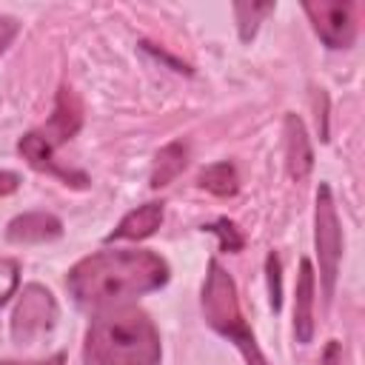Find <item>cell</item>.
Returning <instances> with one entry per match:
<instances>
[{
	"label": "cell",
	"mask_w": 365,
	"mask_h": 365,
	"mask_svg": "<svg viewBox=\"0 0 365 365\" xmlns=\"http://www.w3.org/2000/svg\"><path fill=\"white\" fill-rule=\"evenodd\" d=\"M83 359L86 365H160V331L137 305L100 308L86 331Z\"/></svg>",
	"instance_id": "2"
},
{
	"label": "cell",
	"mask_w": 365,
	"mask_h": 365,
	"mask_svg": "<svg viewBox=\"0 0 365 365\" xmlns=\"http://www.w3.org/2000/svg\"><path fill=\"white\" fill-rule=\"evenodd\" d=\"M20 285V265L14 259H0V305L17 291Z\"/></svg>",
	"instance_id": "17"
},
{
	"label": "cell",
	"mask_w": 365,
	"mask_h": 365,
	"mask_svg": "<svg viewBox=\"0 0 365 365\" xmlns=\"http://www.w3.org/2000/svg\"><path fill=\"white\" fill-rule=\"evenodd\" d=\"M314 245L319 259L322 294H325V302H331L336 288V274H339V257H342V225H339L334 194L325 182H319L317 202H314Z\"/></svg>",
	"instance_id": "5"
},
{
	"label": "cell",
	"mask_w": 365,
	"mask_h": 365,
	"mask_svg": "<svg viewBox=\"0 0 365 365\" xmlns=\"http://www.w3.org/2000/svg\"><path fill=\"white\" fill-rule=\"evenodd\" d=\"M168 262L148 248H114L83 257L71 265L66 285L86 308H108L123 299L157 291L168 282Z\"/></svg>",
	"instance_id": "1"
},
{
	"label": "cell",
	"mask_w": 365,
	"mask_h": 365,
	"mask_svg": "<svg viewBox=\"0 0 365 365\" xmlns=\"http://www.w3.org/2000/svg\"><path fill=\"white\" fill-rule=\"evenodd\" d=\"M319 365H345L342 359V342L339 339H328L322 356H319Z\"/></svg>",
	"instance_id": "19"
},
{
	"label": "cell",
	"mask_w": 365,
	"mask_h": 365,
	"mask_svg": "<svg viewBox=\"0 0 365 365\" xmlns=\"http://www.w3.org/2000/svg\"><path fill=\"white\" fill-rule=\"evenodd\" d=\"M277 9V3H234V14H237V29H240V40L242 43H251L257 29H259V20L265 14H271Z\"/></svg>",
	"instance_id": "14"
},
{
	"label": "cell",
	"mask_w": 365,
	"mask_h": 365,
	"mask_svg": "<svg viewBox=\"0 0 365 365\" xmlns=\"http://www.w3.org/2000/svg\"><path fill=\"white\" fill-rule=\"evenodd\" d=\"M57 317H60V308H57V299L54 294L46 288V285H26L14 302V311H11V339L14 345L20 348H29V345H37L43 336H48L57 325Z\"/></svg>",
	"instance_id": "6"
},
{
	"label": "cell",
	"mask_w": 365,
	"mask_h": 365,
	"mask_svg": "<svg viewBox=\"0 0 365 365\" xmlns=\"http://www.w3.org/2000/svg\"><path fill=\"white\" fill-rule=\"evenodd\" d=\"M282 134H285V168H288V177L294 182H302L314 171V148H311V137L305 131V123L297 114H285Z\"/></svg>",
	"instance_id": "8"
},
{
	"label": "cell",
	"mask_w": 365,
	"mask_h": 365,
	"mask_svg": "<svg viewBox=\"0 0 365 365\" xmlns=\"http://www.w3.org/2000/svg\"><path fill=\"white\" fill-rule=\"evenodd\" d=\"M17 31H20V23L11 14H3L0 11V54L11 46V40L17 37Z\"/></svg>",
	"instance_id": "18"
},
{
	"label": "cell",
	"mask_w": 365,
	"mask_h": 365,
	"mask_svg": "<svg viewBox=\"0 0 365 365\" xmlns=\"http://www.w3.org/2000/svg\"><path fill=\"white\" fill-rule=\"evenodd\" d=\"M20 174L17 171H0V197H9L20 188Z\"/></svg>",
	"instance_id": "20"
},
{
	"label": "cell",
	"mask_w": 365,
	"mask_h": 365,
	"mask_svg": "<svg viewBox=\"0 0 365 365\" xmlns=\"http://www.w3.org/2000/svg\"><path fill=\"white\" fill-rule=\"evenodd\" d=\"M0 365H66V354L63 351H57L54 356H48V359H31V362H0Z\"/></svg>",
	"instance_id": "22"
},
{
	"label": "cell",
	"mask_w": 365,
	"mask_h": 365,
	"mask_svg": "<svg viewBox=\"0 0 365 365\" xmlns=\"http://www.w3.org/2000/svg\"><path fill=\"white\" fill-rule=\"evenodd\" d=\"M188 165V145L182 140H174L168 145H163L154 154V165H151V177L148 185L151 188H165L168 182H174Z\"/></svg>",
	"instance_id": "12"
},
{
	"label": "cell",
	"mask_w": 365,
	"mask_h": 365,
	"mask_svg": "<svg viewBox=\"0 0 365 365\" xmlns=\"http://www.w3.org/2000/svg\"><path fill=\"white\" fill-rule=\"evenodd\" d=\"M143 48H145V51H151L154 57H160V60H165V63H171V66H174V71H185V74H191V68H188L185 63H180V60H174V57H168L165 51H160V48H154L151 43H143Z\"/></svg>",
	"instance_id": "21"
},
{
	"label": "cell",
	"mask_w": 365,
	"mask_h": 365,
	"mask_svg": "<svg viewBox=\"0 0 365 365\" xmlns=\"http://www.w3.org/2000/svg\"><path fill=\"white\" fill-rule=\"evenodd\" d=\"M200 302H202L205 322L220 336H225L228 342L237 345V351L242 354L245 365H271L265 359L262 348L257 345V336H254L251 325L242 317L234 277L217 259H211L208 268H205V282H202V299Z\"/></svg>",
	"instance_id": "4"
},
{
	"label": "cell",
	"mask_w": 365,
	"mask_h": 365,
	"mask_svg": "<svg viewBox=\"0 0 365 365\" xmlns=\"http://www.w3.org/2000/svg\"><path fill=\"white\" fill-rule=\"evenodd\" d=\"M202 231H211L217 240H220V251H240L242 248V234H240V228L228 220V217H220V220H214V222H208V225H202Z\"/></svg>",
	"instance_id": "15"
},
{
	"label": "cell",
	"mask_w": 365,
	"mask_h": 365,
	"mask_svg": "<svg viewBox=\"0 0 365 365\" xmlns=\"http://www.w3.org/2000/svg\"><path fill=\"white\" fill-rule=\"evenodd\" d=\"M63 237V222L60 217L48 211H26L17 214L6 225V240L14 245H34V242H51Z\"/></svg>",
	"instance_id": "9"
},
{
	"label": "cell",
	"mask_w": 365,
	"mask_h": 365,
	"mask_svg": "<svg viewBox=\"0 0 365 365\" xmlns=\"http://www.w3.org/2000/svg\"><path fill=\"white\" fill-rule=\"evenodd\" d=\"M200 185L217 197H234L240 191V177H237V168L234 163L222 160V163H214L208 165L202 174H200Z\"/></svg>",
	"instance_id": "13"
},
{
	"label": "cell",
	"mask_w": 365,
	"mask_h": 365,
	"mask_svg": "<svg viewBox=\"0 0 365 365\" xmlns=\"http://www.w3.org/2000/svg\"><path fill=\"white\" fill-rule=\"evenodd\" d=\"M302 11L308 14L317 37L328 48H351L356 40V6L339 3V0H317L302 3Z\"/></svg>",
	"instance_id": "7"
},
{
	"label": "cell",
	"mask_w": 365,
	"mask_h": 365,
	"mask_svg": "<svg viewBox=\"0 0 365 365\" xmlns=\"http://www.w3.org/2000/svg\"><path fill=\"white\" fill-rule=\"evenodd\" d=\"M314 294H317V274L311 259H299L297 291H294V334L297 342L308 345L314 339Z\"/></svg>",
	"instance_id": "10"
},
{
	"label": "cell",
	"mask_w": 365,
	"mask_h": 365,
	"mask_svg": "<svg viewBox=\"0 0 365 365\" xmlns=\"http://www.w3.org/2000/svg\"><path fill=\"white\" fill-rule=\"evenodd\" d=\"M163 217H165L163 200H148V202L131 208L117 222V228L106 237V242H114V240H145V237H151L163 225Z\"/></svg>",
	"instance_id": "11"
},
{
	"label": "cell",
	"mask_w": 365,
	"mask_h": 365,
	"mask_svg": "<svg viewBox=\"0 0 365 365\" xmlns=\"http://www.w3.org/2000/svg\"><path fill=\"white\" fill-rule=\"evenodd\" d=\"M265 274H268V297H271V308L279 311L282 308V265L279 257L271 251L265 257Z\"/></svg>",
	"instance_id": "16"
},
{
	"label": "cell",
	"mask_w": 365,
	"mask_h": 365,
	"mask_svg": "<svg viewBox=\"0 0 365 365\" xmlns=\"http://www.w3.org/2000/svg\"><path fill=\"white\" fill-rule=\"evenodd\" d=\"M80 125H83V103H80V97H77L68 86H60L51 117L46 120V125H40V128L23 134L20 143H17V151L23 154V160H29L31 168L48 171V174L60 177L66 185L86 188V185H88V177H86L83 171L63 168V165H57V160H54V151H57L63 143H68V140L80 131Z\"/></svg>",
	"instance_id": "3"
}]
</instances>
